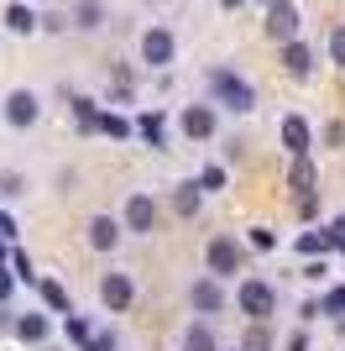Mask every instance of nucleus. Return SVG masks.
<instances>
[{
	"label": "nucleus",
	"mask_w": 345,
	"mask_h": 351,
	"mask_svg": "<svg viewBox=\"0 0 345 351\" xmlns=\"http://www.w3.org/2000/svg\"><path fill=\"white\" fill-rule=\"evenodd\" d=\"M267 32H272L277 43H298V5H293V0H272V5H267Z\"/></svg>",
	"instance_id": "nucleus-4"
},
{
	"label": "nucleus",
	"mask_w": 345,
	"mask_h": 351,
	"mask_svg": "<svg viewBox=\"0 0 345 351\" xmlns=\"http://www.w3.org/2000/svg\"><path fill=\"white\" fill-rule=\"evenodd\" d=\"M131 299H136V289H131V278H126V273H105V278H100V304L110 309V315L131 309Z\"/></svg>",
	"instance_id": "nucleus-5"
},
{
	"label": "nucleus",
	"mask_w": 345,
	"mask_h": 351,
	"mask_svg": "<svg viewBox=\"0 0 345 351\" xmlns=\"http://www.w3.org/2000/svg\"><path fill=\"white\" fill-rule=\"evenodd\" d=\"M5 27H11V32H31V27H37L31 5H11V11H5Z\"/></svg>",
	"instance_id": "nucleus-23"
},
{
	"label": "nucleus",
	"mask_w": 345,
	"mask_h": 351,
	"mask_svg": "<svg viewBox=\"0 0 345 351\" xmlns=\"http://www.w3.org/2000/svg\"><path fill=\"white\" fill-rule=\"evenodd\" d=\"M100 21H105V5H100V0H84V5H79V11H73V27H100Z\"/></svg>",
	"instance_id": "nucleus-21"
},
{
	"label": "nucleus",
	"mask_w": 345,
	"mask_h": 351,
	"mask_svg": "<svg viewBox=\"0 0 345 351\" xmlns=\"http://www.w3.org/2000/svg\"><path fill=\"white\" fill-rule=\"evenodd\" d=\"M241 351H272V341H267V330H261V325H257V330H251V336L241 341Z\"/></svg>",
	"instance_id": "nucleus-27"
},
{
	"label": "nucleus",
	"mask_w": 345,
	"mask_h": 351,
	"mask_svg": "<svg viewBox=\"0 0 345 351\" xmlns=\"http://www.w3.org/2000/svg\"><path fill=\"white\" fill-rule=\"evenodd\" d=\"M183 136H194V142L215 136V110H209V105H188L183 110Z\"/></svg>",
	"instance_id": "nucleus-11"
},
{
	"label": "nucleus",
	"mask_w": 345,
	"mask_h": 351,
	"mask_svg": "<svg viewBox=\"0 0 345 351\" xmlns=\"http://www.w3.org/2000/svg\"><path fill=\"white\" fill-rule=\"evenodd\" d=\"M63 330H68V341L79 351H89V341H94V336H89V320H84V315H63Z\"/></svg>",
	"instance_id": "nucleus-20"
},
{
	"label": "nucleus",
	"mask_w": 345,
	"mask_h": 351,
	"mask_svg": "<svg viewBox=\"0 0 345 351\" xmlns=\"http://www.w3.org/2000/svg\"><path fill=\"white\" fill-rule=\"evenodd\" d=\"M199 189H225V168H204V173H199Z\"/></svg>",
	"instance_id": "nucleus-29"
},
{
	"label": "nucleus",
	"mask_w": 345,
	"mask_h": 351,
	"mask_svg": "<svg viewBox=\"0 0 345 351\" xmlns=\"http://www.w3.org/2000/svg\"><path fill=\"white\" fill-rule=\"evenodd\" d=\"M324 273H330V267H324V257H319V263H309V267H303V278H309V283H319V278H324Z\"/></svg>",
	"instance_id": "nucleus-31"
},
{
	"label": "nucleus",
	"mask_w": 345,
	"mask_h": 351,
	"mask_svg": "<svg viewBox=\"0 0 345 351\" xmlns=\"http://www.w3.org/2000/svg\"><path fill=\"white\" fill-rule=\"evenodd\" d=\"M220 5H225V11H241V5H246V0H220Z\"/></svg>",
	"instance_id": "nucleus-36"
},
{
	"label": "nucleus",
	"mask_w": 345,
	"mask_h": 351,
	"mask_svg": "<svg viewBox=\"0 0 345 351\" xmlns=\"http://www.w3.org/2000/svg\"><path fill=\"white\" fill-rule=\"evenodd\" d=\"M288 184L298 194H314V162L309 158H293V168H288Z\"/></svg>",
	"instance_id": "nucleus-18"
},
{
	"label": "nucleus",
	"mask_w": 345,
	"mask_h": 351,
	"mask_svg": "<svg viewBox=\"0 0 345 351\" xmlns=\"http://www.w3.org/2000/svg\"><path fill=\"white\" fill-rule=\"evenodd\" d=\"M89 351H115V336H94V341H89Z\"/></svg>",
	"instance_id": "nucleus-34"
},
{
	"label": "nucleus",
	"mask_w": 345,
	"mask_h": 351,
	"mask_svg": "<svg viewBox=\"0 0 345 351\" xmlns=\"http://www.w3.org/2000/svg\"><path fill=\"white\" fill-rule=\"evenodd\" d=\"M120 231H126L120 220L94 215V220H89V247H94V252H115V247H120Z\"/></svg>",
	"instance_id": "nucleus-9"
},
{
	"label": "nucleus",
	"mask_w": 345,
	"mask_h": 351,
	"mask_svg": "<svg viewBox=\"0 0 345 351\" xmlns=\"http://www.w3.org/2000/svg\"><path fill=\"white\" fill-rule=\"evenodd\" d=\"M267 5H272V0H267Z\"/></svg>",
	"instance_id": "nucleus-39"
},
{
	"label": "nucleus",
	"mask_w": 345,
	"mask_h": 351,
	"mask_svg": "<svg viewBox=\"0 0 345 351\" xmlns=\"http://www.w3.org/2000/svg\"><path fill=\"white\" fill-rule=\"evenodd\" d=\"M0 257H5V241H0Z\"/></svg>",
	"instance_id": "nucleus-38"
},
{
	"label": "nucleus",
	"mask_w": 345,
	"mask_h": 351,
	"mask_svg": "<svg viewBox=\"0 0 345 351\" xmlns=\"http://www.w3.org/2000/svg\"><path fill=\"white\" fill-rule=\"evenodd\" d=\"M319 309H324V315H335V320H345V289H330L324 299H319Z\"/></svg>",
	"instance_id": "nucleus-25"
},
{
	"label": "nucleus",
	"mask_w": 345,
	"mask_h": 351,
	"mask_svg": "<svg viewBox=\"0 0 345 351\" xmlns=\"http://www.w3.org/2000/svg\"><path fill=\"white\" fill-rule=\"evenodd\" d=\"M37 116H42V100H37L31 89H16L11 100H5V121H11L16 132H21V126H31Z\"/></svg>",
	"instance_id": "nucleus-8"
},
{
	"label": "nucleus",
	"mask_w": 345,
	"mask_h": 351,
	"mask_svg": "<svg viewBox=\"0 0 345 351\" xmlns=\"http://www.w3.org/2000/svg\"><path fill=\"white\" fill-rule=\"evenodd\" d=\"M251 247H257V252H272V247H277V236L267 231V226H257V231H251Z\"/></svg>",
	"instance_id": "nucleus-30"
},
{
	"label": "nucleus",
	"mask_w": 345,
	"mask_h": 351,
	"mask_svg": "<svg viewBox=\"0 0 345 351\" xmlns=\"http://www.w3.org/2000/svg\"><path fill=\"white\" fill-rule=\"evenodd\" d=\"M209 89H215L220 105H230V110H251V105H257L251 84H246V79H235L230 69H215V73H209Z\"/></svg>",
	"instance_id": "nucleus-3"
},
{
	"label": "nucleus",
	"mask_w": 345,
	"mask_h": 351,
	"mask_svg": "<svg viewBox=\"0 0 345 351\" xmlns=\"http://www.w3.org/2000/svg\"><path fill=\"white\" fill-rule=\"evenodd\" d=\"M100 132L115 136V142H126V136H131V121H126V116H115V110H105V116H100Z\"/></svg>",
	"instance_id": "nucleus-22"
},
{
	"label": "nucleus",
	"mask_w": 345,
	"mask_h": 351,
	"mask_svg": "<svg viewBox=\"0 0 345 351\" xmlns=\"http://www.w3.org/2000/svg\"><path fill=\"white\" fill-rule=\"evenodd\" d=\"M142 58L152 63V69H168V63H172V32L146 27V32H142Z\"/></svg>",
	"instance_id": "nucleus-7"
},
{
	"label": "nucleus",
	"mask_w": 345,
	"mask_h": 351,
	"mask_svg": "<svg viewBox=\"0 0 345 351\" xmlns=\"http://www.w3.org/2000/svg\"><path fill=\"white\" fill-rule=\"evenodd\" d=\"M16 336L27 341V346H42V341L53 336V320H47V315H21V320H16Z\"/></svg>",
	"instance_id": "nucleus-13"
},
{
	"label": "nucleus",
	"mask_w": 345,
	"mask_h": 351,
	"mask_svg": "<svg viewBox=\"0 0 345 351\" xmlns=\"http://www.w3.org/2000/svg\"><path fill=\"white\" fill-rule=\"evenodd\" d=\"M283 63H288V73H298V79H303V73L314 69V53H309V43H288V47H283Z\"/></svg>",
	"instance_id": "nucleus-14"
},
{
	"label": "nucleus",
	"mask_w": 345,
	"mask_h": 351,
	"mask_svg": "<svg viewBox=\"0 0 345 351\" xmlns=\"http://www.w3.org/2000/svg\"><path fill=\"white\" fill-rule=\"evenodd\" d=\"M246 267V247L235 236H215L209 241V278H235Z\"/></svg>",
	"instance_id": "nucleus-2"
},
{
	"label": "nucleus",
	"mask_w": 345,
	"mask_h": 351,
	"mask_svg": "<svg viewBox=\"0 0 345 351\" xmlns=\"http://www.w3.org/2000/svg\"><path fill=\"white\" fill-rule=\"evenodd\" d=\"M136 132H142V136H146L152 147H162V142H168V126H162V110H146V116L136 121Z\"/></svg>",
	"instance_id": "nucleus-19"
},
{
	"label": "nucleus",
	"mask_w": 345,
	"mask_h": 351,
	"mask_svg": "<svg viewBox=\"0 0 345 351\" xmlns=\"http://www.w3.org/2000/svg\"><path fill=\"white\" fill-rule=\"evenodd\" d=\"M288 351H309V336H293V341H288Z\"/></svg>",
	"instance_id": "nucleus-35"
},
{
	"label": "nucleus",
	"mask_w": 345,
	"mask_h": 351,
	"mask_svg": "<svg viewBox=\"0 0 345 351\" xmlns=\"http://www.w3.org/2000/svg\"><path fill=\"white\" fill-rule=\"evenodd\" d=\"M199 205H204V189H199V184H178L172 210H178V215H199Z\"/></svg>",
	"instance_id": "nucleus-16"
},
{
	"label": "nucleus",
	"mask_w": 345,
	"mask_h": 351,
	"mask_svg": "<svg viewBox=\"0 0 345 351\" xmlns=\"http://www.w3.org/2000/svg\"><path fill=\"white\" fill-rule=\"evenodd\" d=\"M126 231H136V236L157 231V205H152V194H131L126 199Z\"/></svg>",
	"instance_id": "nucleus-6"
},
{
	"label": "nucleus",
	"mask_w": 345,
	"mask_h": 351,
	"mask_svg": "<svg viewBox=\"0 0 345 351\" xmlns=\"http://www.w3.org/2000/svg\"><path fill=\"white\" fill-rule=\"evenodd\" d=\"M183 351H220V346H215V330H209V320L188 325V336H183Z\"/></svg>",
	"instance_id": "nucleus-17"
},
{
	"label": "nucleus",
	"mask_w": 345,
	"mask_h": 351,
	"mask_svg": "<svg viewBox=\"0 0 345 351\" xmlns=\"http://www.w3.org/2000/svg\"><path fill=\"white\" fill-rule=\"evenodd\" d=\"M42 299H47V309H63V315H73V309H68V289H63V283L47 278V283H42Z\"/></svg>",
	"instance_id": "nucleus-24"
},
{
	"label": "nucleus",
	"mask_w": 345,
	"mask_h": 351,
	"mask_svg": "<svg viewBox=\"0 0 345 351\" xmlns=\"http://www.w3.org/2000/svg\"><path fill=\"white\" fill-rule=\"evenodd\" d=\"M335 231H340V236H345V215H340V220H335Z\"/></svg>",
	"instance_id": "nucleus-37"
},
{
	"label": "nucleus",
	"mask_w": 345,
	"mask_h": 351,
	"mask_svg": "<svg viewBox=\"0 0 345 351\" xmlns=\"http://www.w3.org/2000/svg\"><path fill=\"white\" fill-rule=\"evenodd\" d=\"M235 309H241V315H251V320H267V315H272L277 309V289L267 278H241V289H235Z\"/></svg>",
	"instance_id": "nucleus-1"
},
{
	"label": "nucleus",
	"mask_w": 345,
	"mask_h": 351,
	"mask_svg": "<svg viewBox=\"0 0 345 351\" xmlns=\"http://www.w3.org/2000/svg\"><path fill=\"white\" fill-rule=\"evenodd\" d=\"M188 299H194L199 315H215V309L225 304V289H220V278H199L194 289H188Z\"/></svg>",
	"instance_id": "nucleus-10"
},
{
	"label": "nucleus",
	"mask_w": 345,
	"mask_h": 351,
	"mask_svg": "<svg viewBox=\"0 0 345 351\" xmlns=\"http://www.w3.org/2000/svg\"><path fill=\"white\" fill-rule=\"evenodd\" d=\"M11 267H16V283H37V273H31V257H27V252H16Z\"/></svg>",
	"instance_id": "nucleus-26"
},
{
	"label": "nucleus",
	"mask_w": 345,
	"mask_h": 351,
	"mask_svg": "<svg viewBox=\"0 0 345 351\" xmlns=\"http://www.w3.org/2000/svg\"><path fill=\"white\" fill-rule=\"evenodd\" d=\"M11 289H16V273H0V304L11 299Z\"/></svg>",
	"instance_id": "nucleus-32"
},
{
	"label": "nucleus",
	"mask_w": 345,
	"mask_h": 351,
	"mask_svg": "<svg viewBox=\"0 0 345 351\" xmlns=\"http://www.w3.org/2000/svg\"><path fill=\"white\" fill-rule=\"evenodd\" d=\"M330 58L345 69V27H335V32H330Z\"/></svg>",
	"instance_id": "nucleus-28"
},
{
	"label": "nucleus",
	"mask_w": 345,
	"mask_h": 351,
	"mask_svg": "<svg viewBox=\"0 0 345 351\" xmlns=\"http://www.w3.org/2000/svg\"><path fill=\"white\" fill-rule=\"evenodd\" d=\"M11 236H16V220L5 215V210H0V241H11Z\"/></svg>",
	"instance_id": "nucleus-33"
},
{
	"label": "nucleus",
	"mask_w": 345,
	"mask_h": 351,
	"mask_svg": "<svg viewBox=\"0 0 345 351\" xmlns=\"http://www.w3.org/2000/svg\"><path fill=\"white\" fill-rule=\"evenodd\" d=\"M235 351H241V346H235Z\"/></svg>",
	"instance_id": "nucleus-40"
},
{
	"label": "nucleus",
	"mask_w": 345,
	"mask_h": 351,
	"mask_svg": "<svg viewBox=\"0 0 345 351\" xmlns=\"http://www.w3.org/2000/svg\"><path fill=\"white\" fill-rule=\"evenodd\" d=\"M309 142H314V136H309V121H303V116H288L283 121V147L293 152V158H309Z\"/></svg>",
	"instance_id": "nucleus-12"
},
{
	"label": "nucleus",
	"mask_w": 345,
	"mask_h": 351,
	"mask_svg": "<svg viewBox=\"0 0 345 351\" xmlns=\"http://www.w3.org/2000/svg\"><path fill=\"white\" fill-rule=\"evenodd\" d=\"M73 116H79V132H100V105L89 100V95H73Z\"/></svg>",
	"instance_id": "nucleus-15"
}]
</instances>
